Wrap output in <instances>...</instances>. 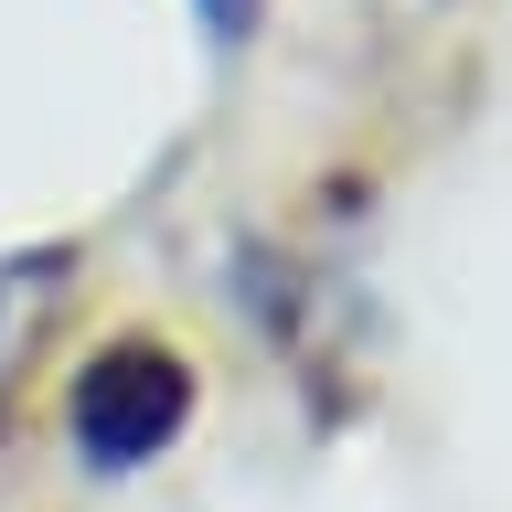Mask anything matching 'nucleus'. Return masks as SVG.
Wrapping results in <instances>:
<instances>
[{
  "mask_svg": "<svg viewBox=\"0 0 512 512\" xmlns=\"http://www.w3.org/2000/svg\"><path fill=\"white\" fill-rule=\"evenodd\" d=\"M182 416H192V374L160 342H118L107 363H86V384H75V438H86V459H107V470L150 459Z\"/></svg>",
  "mask_w": 512,
  "mask_h": 512,
  "instance_id": "f257e3e1",
  "label": "nucleus"
},
{
  "mask_svg": "<svg viewBox=\"0 0 512 512\" xmlns=\"http://www.w3.org/2000/svg\"><path fill=\"white\" fill-rule=\"evenodd\" d=\"M246 11H256V0H203V22H214V32H246Z\"/></svg>",
  "mask_w": 512,
  "mask_h": 512,
  "instance_id": "f03ea898",
  "label": "nucleus"
}]
</instances>
